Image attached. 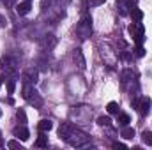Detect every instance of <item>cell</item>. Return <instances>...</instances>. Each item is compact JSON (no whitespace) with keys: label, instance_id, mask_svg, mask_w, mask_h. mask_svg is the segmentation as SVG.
I'll use <instances>...</instances> for the list:
<instances>
[{"label":"cell","instance_id":"2e32d148","mask_svg":"<svg viewBox=\"0 0 152 150\" xmlns=\"http://www.w3.org/2000/svg\"><path fill=\"white\" fill-rule=\"evenodd\" d=\"M110 122H112V120H110L108 117H99V118H97V124H99V125H110Z\"/></svg>","mask_w":152,"mask_h":150},{"label":"cell","instance_id":"603a6c76","mask_svg":"<svg viewBox=\"0 0 152 150\" xmlns=\"http://www.w3.org/2000/svg\"><path fill=\"white\" fill-rule=\"evenodd\" d=\"M0 85H2V78H0Z\"/></svg>","mask_w":152,"mask_h":150},{"label":"cell","instance_id":"e0dca14e","mask_svg":"<svg viewBox=\"0 0 152 150\" xmlns=\"http://www.w3.org/2000/svg\"><path fill=\"white\" fill-rule=\"evenodd\" d=\"M25 78H27V81H30V83H36V78H37V73H32V71H30V73H28V74L25 76Z\"/></svg>","mask_w":152,"mask_h":150},{"label":"cell","instance_id":"7c38bea8","mask_svg":"<svg viewBox=\"0 0 152 150\" xmlns=\"http://www.w3.org/2000/svg\"><path fill=\"white\" fill-rule=\"evenodd\" d=\"M131 18H133L134 21H142V18H143V12H142L140 9H131Z\"/></svg>","mask_w":152,"mask_h":150},{"label":"cell","instance_id":"30bf717a","mask_svg":"<svg viewBox=\"0 0 152 150\" xmlns=\"http://www.w3.org/2000/svg\"><path fill=\"white\" fill-rule=\"evenodd\" d=\"M36 147H48V136H44V133H41V136L36 140Z\"/></svg>","mask_w":152,"mask_h":150},{"label":"cell","instance_id":"ac0fdd59","mask_svg":"<svg viewBox=\"0 0 152 150\" xmlns=\"http://www.w3.org/2000/svg\"><path fill=\"white\" fill-rule=\"evenodd\" d=\"M7 147H9V149H20V150H21V145H20V141H16V140L9 141V143H7Z\"/></svg>","mask_w":152,"mask_h":150},{"label":"cell","instance_id":"52a82bcc","mask_svg":"<svg viewBox=\"0 0 152 150\" xmlns=\"http://www.w3.org/2000/svg\"><path fill=\"white\" fill-rule=\"evenodd\" d=\"M32 94H36L34 87H28V85H25V87H23V97L30 101V99H32Z\"/></svg>","mask_w":152,"mask_h":150},{"label":"cell","instance_id":"6da1fadb","mask_svg":"<svg viewBox=\"0 0 152 150\" xmlns=\"http://www.w3.org/2000/svg\"><path fill=\"white\" fill-rule=\"evenodd\" d=\"M129 34L133 36V39H134V42L140 46L142 42H143V25L140 23V21H134L131 27H129Z\"/></svg>","mask_w":152,"mask_h":150},{"label":"cell","instance_id":"ba28073f","mask_svg":"<svg viewBox=\"0 0 152 150\" xmlns=\"http://www.w3.org/2000/svg\"><path fill=\"white\" fill-rule=\"evenodd\" d=\"M117 120H118V124H120V125H127V124L131 122V118H129V115H127V113H118Z\"/></svg>","mask_w":152,"mask_h":150},{"label":"cell","instance_id":"5b68a950","mask_svg":"<svg viewBox=\"0 0 152 150\" xmlns=\"http://www.w3.org/2000/svg\"><path fill=\"white\" fill-rule=\"evenodd\" d=\"M14 136H16L18 140H21V141H27L28 136H30V133H28V129H25V127H16V129H14Z\"/></svg>","mask_w":152,"mask_h":150},{"label":"cell","instance_id":"8992f818","mask_svg":"<svg viewBox=\"0 0 152 150\" xmlns=\"http://www.w3.org/2000/svg\"><path fill=\"white\" fill-rule=\"evenodd\" d=\"M51 127H53V122H51V120H48V118H42V120L37 124V129L41 131V133H48Z\"/></svg>","mask_w":152,"mask_h":150},{"label":"cell","instance_id":"5bb4252c","mask_svg":"<svg viewBox=\"0 0 152 150\" xmlns=\"http://www.w3.org/2000/svg\"><path fill=\"white\" fill-rule=\"evenodd\" d=\"M106 111L108 113H118V104L115 103V101H112V103H108V106H106Z\"/></svg>","mask_w":152,"mask_h":150},{"label":"cell","instance_id":"9a60e30c","mask_svg":"<svg viewBox=\"0 0 152 150\" xmlns=\"http://www.w3.org/2000/svg\"><path fill=\"white\" fill-rule=\"evenodd\" d=\"M14 88H16L14 79H9V81H7V92H9V94H14Z\"/></svg>","mask_w":152,"mask_h":150},{"label":"cell","instance_id":"277c9868","mask_svg":"<svg viewBox=\"0 0 152 150\" xmlns=\"http://www.w3.org/2000/svg\"><path fill=\"white\" fill-rule=\"evenodd\" d=\"M30 0H25V2H21V4H18V7H16V12L20 14V16H25V14H28V11H30Z\"/></svg>","mask_w":152,"mask_h":150},{"label":"cell","instance_id":"d6986e66","mask_svg":"<svg viewBox=\"0 0 152 150\" xmlns=\"http://www.w3.org/2000/svg\"><path fill=\"white\" fill-rule=\"evenodd\" d=\"M101 4H104V0H88V5H90V7H97V5H101Z\"/></svg>","mask_w":152,"mask_h":150},{"label":"cell","instance_id":"9c48e42d","mask_svg":"<svg viewBox=\"0 0 152 150\" xmlns=\"http://www.w3.org/2000/svg\"><path fill=\"white\" fill-rule=\"evenodd\" d=\"M75 60L78 62V66H80L81 69L85 67V58H83V55H81V51H80V50H76V51H75Z\"/></svg>","mask_w":152,"mask_h":150},{"label":"cell","instance_id":"7a4b0ae2","mask_svg":"<svg viewBox=\"0 0 152 150\" xmlns=\"http://www.w3.org/2000/svg\"><path fill=\"white\" fill-rule=\"evenodd\" d=\"M134 106L138 108L140 113H149V110H151V106H152V101L149 97H140V99L134 101Z\"/></svg>","mask_w":152,"mask_h":150},{"label":"cell","instance_id":"7402d4cb","mask_svg":"<svg viewBox=\"0 0 152 150\" xmlns=\"http://www.w3.org/2000/svg\"><path fill=\"white\" fill-rule=\"evenodd\" d=\"M18 118H21V120L25 122V111H23V110H18Z\"/></svg>","mask_w":152,"mask_h":150},{"label":"cell","instance_id":"ffe728a7","mask_svg":"<svg viewBox=\"0 0 152 150\" xmlns=\"http://www.w3.org/2000/svg\"><path fill=\"white\" fill-rule=\"evenodd\" d=\"M136 55H138V57H143V55H145V50H143L142 46H138V48H136Z\"/></svg>","mask_w":152,"mask_h":150},{"label":"cell","instance_id":"4fadbf2b","mask_svg":"<svg viewBox=\"0 0 152 150\" xmlns=\"http://www.w3.org/2000/svg\"><path fill=\"white\" fill-rule=\"evenodd\" d=\"M122 136H124L126 140H131V138L134 136V129H133V127H124V129H122Z\"/></svg>","mask_w":152,"mask_h":150},{"label":"cell","instance_id":"8fae6325","mask_svg":"<svg viewBox=\"0 0 152 150\" xmlns=\"http://www.w3.org/2000/svg\"><path fill=\"white\" fill-rule=\"evenodd\" d=\"M142 140H143V143H145L147 147H152V133L151 131H145V133L142 134Z\"/></svg>","mask_w":152,"mask_h":150},{"label":"cell","instance_id":"3957f363","mask_svg":"<svg viewBox=\"0 0 152 150\" xmlns=\"http://www.w3.org/2000/svg\"><path fill=\"white\" fill-rule=\"evenodd\" d=\"M73 133H75V129H73L69 124H62V125H60V129H58V134H60V138H62V140H66V141H67V140L73 136Z\"/></svg>","mask_w":152,"mask_h":150},{"label":"cell","instance_id":"44dd1931","mask_svg":"<svg viewBox=\"0 0 152 150\" xmlns=\"http://www.w3.org/2000/svg\"><path fill=\"white\" fill-rule=\"evenodd\" d=\"M113 149H126V145H124V143H118V141H115V143H113Z\"/></svg>","mask_w":152,"mask_h":150}]
</instances>
